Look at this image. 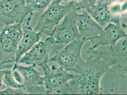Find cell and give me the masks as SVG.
Segmentation results:
<instances>
[{
    "mask_svg": "<svg viewBox=\"0 0 127 95\" xmlns=\"http://www.w3.org/2000/svg\"><path fill=\"white\" fill-rule=\"evenodd\" d=\"M90 1L94 3V4H95L96 3H102L105 1L106 0H89Z\"/></svg>",
    "mask_w": 127,
    "mask_h": 95,
    "instance_id": "cell-22",
    "label": "cell"
},
{
    "mask_svg": "<svg viewBox=\"0 0 127 95\" xmlns=\"http://www.w3.org/2000/svg\"><path fill=\"white\" fill-rule=\"evenodd\" d=\"M118 61L112 67L115 79L111 84L110 91L114 94H127V54L118 52Z\"/></svg>",
    "mask_w": 127,
    "mask_h": 95,
    "instance_id": "cell-13",
    "label": "cell"
},
{
    "mask_svg": "<svg viewBox=\"0 0 127 95\" xmlns=\"http://www.w3.org/2000/svg\"><path fill=\"white\" fill-rule=\"evenodd\" d=\"M121 47L123 51H127V40H124L122 42Z\"/></svg>",
    "mask_w": 127,
    "mask_h": 95,
    "instance_id": "cell-20",
    "label": "cell"
},
{
    "mask_svg": "<svg viewBox=\"0 0 127 95\" xmlns=\"http://www.w3.org/2000/svg\"><path fill=\"white\" fill-rule=\"evenodd\" d=\"M78 13L76 11L69 12L63 21L54 28L51 36L55 44L67 45L79 37L77 24Z\"/></svg>",
    "mask_w": 127,
    "mask_h": 95,
    "instance_id": "cell-7",
    "label": "cell"
},
{
    "mask_svg": "<svg viewBox=\"0 0 127 95\" xmlns=\"http://www.w3.org/2000/svg\"><path fill=\"white\" fill-rule=\"evenodd\" d=\"M53 0H25L26 5L32 12L42 13L50 5Z\"/></svg>",
    "mask_w": 127,
    "mask_h": 95,
    "instance_id": "cell-16",
    "label": "cell"
},
{
    "mask_svg": "<svg viewBox=\"0 0 127 95\" xmlns=\"http://www.w3.org/2000/svg\"><path fill=\"white\" fill-rule=\"evenodd\" d=\"M127 25L123 22L119 24L109 23L99 35L89 40L88 42L91 44L89 48L96 49L101 46L116 47L120 40L127 37Z\"/></svg>",
    "mask_w": 127,
    "mask_h": 95,
    "instance_id": "cell-9",
    "label": "cell"
},
{
    "mask_svg": "<svg viewBox=\"0 0 127 95\" xmlns=\"http://www.w3.org/2000/svg\"><path fill=\"white\" fill-rule=\"evenodd\" d=\"M86 41L83 37H78L67 44L61 50L49 59L48 62L58 65L67 71L77 74L84 60L81 57V49Z\"/></svg>",
    "mask_w": 127,
    "mask_h": 95,
    "instance_id": "cell-4",
    "label": "cell"
},
{
    "mask_svg": "<svg viewBox=\"0 0 127 95\" xmlns=\"http://www.w3.org/2000/svg\"><path fill=\"white\" fill-rule=\"evenodd\" d=\"M77 24L80 36L83 37L86 42L99 35L103 31L102 27L85 10L82 13L78 14Z\"/></svg>",
    "mask_w": 127,
    "mask_h": 95,
    "instance_id": "cell-14",
    "label": "cell"
},
{
    "mask_svg": "<svg viewBox=\"0 0 127 95\" xmlns=\"http://www.w3.org/2000/svg\"><path fill=\"white\" fill-rule=\"evenodd\" d=\"M108 8L113 16L121 17L127 12V0L108 1Z\"/></svg>",
    "mask_w": 127,
    "mask_h": 95,
    "instance_id": "cell-15",
    "label": "cell"
},
{
    "mask_svg": "<svg viewBox=\"0 0 127 95\" xmlns=\"http://www.w3.org/2000/svg\"><path fill=\"white\" fill-rule=\"evenodd\" d=\"M55 45L52 37L48 36L44 40L40 41L35 44L19 59L17 63L40 67L48 62L50 53Z\"/></svg>",
    "mask_w": 127,
    "mask_h": 95,
    "instance_id": "cell-8",
    "label": "cell"
},
{
    "mask_svg": "<svg viewBox=\"0 0 127 95\" xmlns=\"http://www.w3.org/2000/svg\"><path fill=\"white\" fill-rule=\"evenodd\" d=\"M118 50L116 47L108 50H87L88 57L84 61L76 77L70 80L55 94L62 95H101L100 85L104 74L112 72V67L118 61Z\"/></svg>",
    "mask_w": 127,
    "mask_h": 95,
    "instance_id": "cell-1",
    "label": "cell"
},
{
    "mask_svg": "<svg viewBox=\"0 0 127 95\" xmlns=\"http://www.w3.org/2000/svg\"><path fill=\"white\" fill-rule=\"evenodd\" d=\"M31 12L25 0H0V23L5 25L21 23Z\"/></svg>",
    "mask_w": 127,
    "mask_h": 95,
    "instance_id": "cell-10",
    "label": "cell"
},
{
    "mask_svg": "<svg viewBox=\"0 0 127 95\" xmlns=\"http://www.w3.org/2000/svg\"><path fill=\"white\" fill-rule=\"evenodd\" d=\"M57 0H53L51 3L39 16L36 25L34 28L36 32L43 36H50L54 28L69 12L77 11L78 1L72 0L65 5H62Z\"/></svg>",
    "mask_w": 127,
    "mask_h": 95,
    "instance_id": "cell-3",
    "label": "cell"
},
{
    "mask_svg": "<svg viewBox=\"0 0 127 95\" xmlns=\"http://www.w3.org/2000/svg\"><path fill=\"white\" fill-rule=\"evenodd\" d=\"M40 67L44 72V85L48 94H52L63 87L70 80L76 77L77 74H71L57 64L49 66L48 62Z\"/></svg>",
    "mask_w": 127,
    "mask_h": 95,
    "instance_id": "cell-6",
    "label": "cell"
},
{
    "mask_svg": "<svg viewBox=\"0 0 127 95\" xmlns=\"http://www.w3.org/2000/svg\"><path fill=\"white\" fill-rule=\"evenodd\" d=\"M85 10L101 26L107 23H114L121 24V17L113 16L108 8V1L94 4L89 0L78 1L77 11Z\"/></svg>",
    "mask_w": 127,
    "mask_h": 95,
    "instance_id": "cell-11",
    "label": "cell"
},
{
    "mask_svg": "<svg viewBox=\"0 0 127 95\" xmlns=\"http://www.w3.org/2000/svg\"><path fill=\"white\" fill-rule=\"evenodd\" d=\"M58 0V2H62V1H68V0ZM74 0L81 1V0Z\"/></svg>",
    "mask_w": 127,
    "mask_h": 95,
    "instance_id": "cell-23",
    "label": "cell"
},
{
    "mask_svg": "<svg viewBox=\"0 0 127 95\" xmlns=\"http://www.w3.org/2000/svg\"><path fill=\"white\" fill-rule=\"evenodd\" d=\"M2 81L7 88L21 89L22 85L19 84L15 81L12 76L11 69H5Z\"/></svg>",
    "mask_w": 127,
    "mask_h": 95,
    "instance_id": "cell-17",
    "label": "cell"
},
{
    "mask_svg": "<svg viewBox=\"0 0 127 95\" xmlns=\"http://www.w3.org/2000/svg\"><path fill=\"white\" fill-rule=\"evenodd\" d=\"M12 74L16 82L19 84L22 85L24 82V79L21 73L16 69H11Z\"/></svg>",
    "mask_w": 127,
    "mask_h": 95,
    "instance_id": "cell-19",
    "label": "cell"
},
{
    "mask_svg": "<svg viewBox=\"0 0 127 95\" xmlns=\"http://www.w3.org/2000/svg\"><path fill=\"white\" fill-rule=\"evenodd\" d=\"M33 13L31 12L28 13L21 23L22 36L17 50L16 63L24 54L40 41L42 37L40 33L35 31L31 26Z\"/></svg>",
    "mask_w": 127,
    "mask_h": 95,
    "instance_id": "cell-12",
    "label": "cell"
},
{
    "mask_svg": "<svg viewBox=\"0 0 127 95\" xmlns=\"http://www.w3.org/2000/svg\"><path fill=\"white\" fill-rule=\"evenodd\" d=\"M22 36L21 23L5 25L0 32V69H12Z\"/></svg>",
    "mask_w": 127,
    "mask_h": 95,
    "instance_id": "cell-2",
    "label": "cell"
},
{
    "mask_svg": "<svg viewBox=\"0 0 127 95\" xmlns=\"http://www.w3.org/2000/svg\"><path fill=\"white\" fill-rule=\"evenodd\" d=\"M13 69L18 70L22 75L24 82L21 90L26 94H48L44 85V76L35 69V67L31 65L25 66L15 63Z\"/></svg>",
    "mask_w": 127,
    "mask_h": 95,
    "instance_id": "cell-5",
    "label": "cell"
},
{
    "mask_svg": "<svg viewBox=\"0 0 127 95\" xmlns=\"http://www.w3.org/2000/svg\"><path fill=\"white\" fill-rule=\"evenodd\" d=\"M5 72V69H0V88L2 86V79H3V76Z\"/></svg>",
    "mask_w": 127,
    "mask_h": 95,
    "instance_id": "cell-21",
    "label": "cell"
},
{
    "mask_svg": "<svg viewBox=\"0 0 127 95\" xmlns=\"http://www.w3.org/2000/svg\"><path fill=\"white\" fill-rule=\"evenodd\" d=\"M22 95L26 94L21 89L7 88L6 89L0 91V95Z\"/></svg>",
    "mask_w": 127,
    "mask_h": 95,
    "instance_id": "cell-18",
    "label": "cell"
}]
</instances>
